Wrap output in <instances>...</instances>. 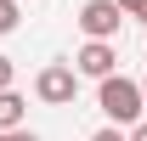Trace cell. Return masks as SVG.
I'll return each mask as SVG.
<instances>
[{"label":"cell","mask_w":147,"mask_h":141,"mask_svg":"<svg viewBox=\"0 0 147 141\" xmlns=\"http://www.w3.org/2000/svg\"><path fill=\"white\" fill-rule=\"evenodd\" d=\"M91 141H130V130H125V124H113V119H108V124H102V130H96Z\"/></svg>","instance_id":"obj_7"},{"label":"cell","mask_w":147,"mask_h":141,"mask_svg":"<svg viewBox=\"0 0 147 141\" xmlns=\"http://www.w3.org/2000/svg\"><path fill=\"white\" fill-rule=\"evenodd\" d=\"M125 17H130V11L119 6V0H85V6H79V28H85V40H113Z\"/></svg>","instance_id":"obj_3"},{"label":"cell","mask_w":147,"mask_h":141,"mask_svg":"<svg viewBox=\"0 0 147 141\" xmlns=\"http://www.w3.org/2000/svg\"><path fill=\"white\" fill-rule=\"evenodd\" d=\"M130 141H147V119H136V124H130Z\"/></svg>","instance_id":"obj_11"},{"label":"cell","mask_w":147,"mask_h":141,"mask_svg":"<svg viewBox=\"0 0 147 141\" xmlns=\"http://www.w3.org/2000/svg\"><path fill=\"white\" fill-rule=\"evenodd\" d=\"M0 141H40V136H34V130H23V124H17V130H0Z\"/></svg>","instance_id":"obj_8"},{"label":"cell","mask_w":147,"mask_h":141,"mask_svg":"<svg viewBox=\"0 0 147 141\" xmlns=\"http://www.w3.org/2000/svg\"><path fill=\"white\" fill-rule=\"evenodd\" d=\"M96 107H102L113 124H136L147 113V90H142V79L108 73V79H96Z\"/></svg>","instance_id":"obj_1"},{"label":"cell","mask_w":147,"mask_h":141,"mask_svg":"<svg viewBox=\"0 0 147 141\" xmlns=\"http://www.w3.org/2000/svg\"><path fill=\"white\" fill-rule=\"evenodd\" d=\"M142 90H147V79H142Z\"/></svg>","instance_id":"obj_12"},{"label":"cell","mask_w":147,"mask_h":141,"mask_svg":"<svg viewBox=\"0 0 147 141\" xmlns=\"http://www.w3.org/2000/svg\"><path fill=\"white\" fill-rule=\"evenodd\" d=\"M23 23V0H0V34H11Z\"/></svg>","instance_id":"obj_6"},{"label":"cell","mask_w":147,"mask_h":141,"mask_svg":"<svg viewBox=\"0 0 147 141\" xmlns=\"http://www.w3.org/2000/svg\"><path fill=\"white\" fill-rule=\"evenodd\" d=\"M79 79H85V73L74 68V62H45V68L34 73V96L45 107H68L74 96H79Z\"/></svg>","instance_id":"obj_2"},{"label":"cell","mask_w":147,"mask_h":141,"mask_svg":"<svg viewBox=\"0 0 147 141\" xmlns=\"http://www.w3.org/2000/svg\"><path fill=\"white\" fill-rule=\"evenodd\" d=\"M119 6H125L130 17H142V11H147V0H119Z\"/></svg>","instance_id":"obj_10"},{"label":"cell","mask_w":147,"mask_h":141,"mask_svg":"<svg viewBox=\"0 0 147 141\" xmlns=\"http://www.w3.org/2000/svg\"><path fill=\"white\" fill-rule=\"evenodd\" d=\"M23 107H28V102L6 85V90H0V130H17V124H23Z\"/></svg>","instance_id":"obj_5"},{"label":"cell","mask_w":147,"mask_h":141,"mask_svg":"<svg viewBox=\"0 0 147 141\" xmlns=\"http://www.w3.org/2000/svg\"><path fill=\"white\" fill-rule=\"evenodd\" d=\"M11 79H17V68H11V56H0V90L11 85Z\"/></svg>","instance_id":"obj_9"},{"label":"cell","mask_w":147,"mask_h":141,"mask_svg":"<svg viewBox=\"0 0 147 141\" xmlns=\"http://www.w3.org/2000/svg\"><path fill=\"white\" fill-rule=\"evenodd\" d=\"M74 68L85 73V79H108L119 68V51H113V40H85L79 51H74Z\"/></svg>","instance_id":"obj_4"}]
</instances>
